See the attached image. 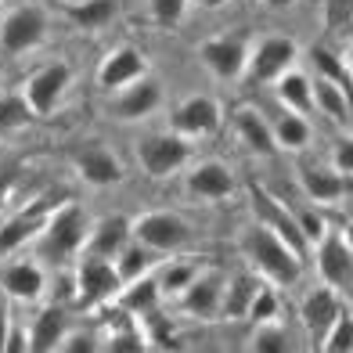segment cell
I'll list each match as a JSON object with an SVG mask.
<instances>
[{
  "label": "cell",
  "mask_w": 353,
  "mask_h": 353,
  "mask_svg": "<svg viewBox=\"0 0 353 353\" xmlns=\"http://www.w3.org/2000/svg\"><path fill=\"white\" fill-rule=\"evenodd\" d=\"M238 249L249 260V267L270 285H296L303 274V256L263 223L245 228L242 238H238Z\"/></svg>",
  "instance_id": "obj_1"
},
{
  "label": "cell",
  "mask_w": 353,
  "mask_h": 353,
  "mask_svg": "<svg viewBox=\"0 0 353 353\" xmlns=\"http://www.w3.org/2000/svg\"><path fill=\"white\" fill-rule=\"evenodd\" d=\"M87 234H90V216L83 213V205L65 202L47 213L37 238V252L43 260H69V256H76L87 245Z\"/></svg>",
  "instance_id": "obj_2"
},
{
  "label": "cell",
  "mask_w": 353,
  "mask_h": 353,
  "mask_svg": "<svg viewBox=\"0 0 353 353\" xmlns=\"http://www.w3.org/2000/svg\"><path fill=\"white\" fill-rule=\"evenodd\" d=\"M137 166L155 176V181H163V176H173V173H181L188 163H191V141L181 137L176 130L170 134H148V137H141L137 141Z\"/></svg>",
  "instance_id": "obj_3"
},
{
  "label": "cell",
  "mask_w": 353,
  "mask_h": 353,
  "mask_svg": "<svg viewBox=\"0 0 353 353\" xmlns=\"http://www.w3.org/2000/svg\"><path fill=\"white\" fill-rule=\"evenodd\" d=\"M296 58H299V43L296 40L263 37L256 47H249L242 79H249V83H256V87H270L278 76H285L288 69H296Z\"/></svg>",
  "instance_id": "obj_4"
},
{
  "label": "cell",
  "mask_w": 353,
  "mask_h": 353,
  "mask_svg": "<svg viewBox=\"0 0 353 353\" xmlns=\"http://www.w3.org/2000/svg\"><path fill=\"white\" fill-rule=\"evenodd\" d=\"M43 37H47V14L40 4H19L0 19V51L4 54L37 51Z\"/></svg>",
  "instance_id": "obj_5"
},
{
  "label": "cell",
  "mask_w": 353,
  "mask_h": 353,
  "mask_svg": "<svg viewBox=\"0 0 353 353\" xmlns=\"http://www.w3.org/2000/svg\"><path fill=\"white\" fill-rule=\"evenodd\" d=\"M134 238L144 242L155 252H176L191 242V223L181 213H170V210H152V213H141L137 220H130Z\"/></svg>",
  "instance_id": "obj_6"
},
{
  "label": "cell",
  "mask_w": 353,
  "mask_h": 353,
  "mask_svg": "<svg viewBox=\"0 0 353 353\" xmlns=\"http://www.w3.org/2000/svg\"><path fill=\"white\" fill-rule=\"evenodd\" d=\"M119 270L112 260L105 256H94L87 252L83 260L76 267V303H83V307H101V303L116 299L119 296Z\"/></svg>",
  "instance_id": "obj_7"
},
{
  "label": "cell",
  "mask_w": 353,
  "mask_h": 353,
  "mask_svg": "<svg viewBox=\"0 0 353 353\" xmlns=\"http://www.w3.org/2000/svg\"><path fill=\"white\" fill-rule=\"evenodd\" d=\"M249 205H252V213H256V223L270 228V231L281 238V242H288L299 256H307V252H310V242H307V234L299 231L296 213H288L274 195H267L263 188H252V191H249Z\"/></svg>",
  "instance_id": "obj_8"
},
{
  "label": "cell",
  "mask_w": 353,
  "mask_h": 353,
  "mask_svg": "<svg viewBox=\"0 0 353 353\" xmlns=\"http://www.w3.org/2000/svg\"><path fill=\"white\" fill-rule=\"evenodd\" d=\"M69 83H72V69L65 65V61H51V65L37 69L33 76L26 79L22 98L29 101L33 116H51V112L58 108V101L65 98Z\"/></svg>",
  "instance_id": "obj_9"
},
{
  "label": "cell",
  "mask_w": 353,
  "mask_h": 353,
  "mask_svg": "<svg viewBox=\"0 0 353 353\" xmlns=\"http://www.w3.org/2000/svg\"><path fill=\"white\" fill-rule=\"evenodd\" d=\"M220 119H223V112L220 105L210 98V94H191V98H184L181 105L173 108V116H170V130H176L181 137H210L220 130Z\"/></svg>",
  "instance_id": "obj_10"
},
{
  "label": "cell",
  "mask_w": 353,
  "mask_h": 353,
  "mask_svg": "<svg viewBox=\"0 0 353 353\" xmlns=\"http://www.w3.org/2000/svg\"><path fill=\"white\" fill-rule=\"evenodd\" d=\"M159 101H163V87H159L152 76H141V79H134V83L112 90L108 112H112L116 119L137 123V119H148L152 112L159 108Z\"/></svg>",
  "instance_id": "obj_11"
},
{
  "label": "cell",
  "mask_w": 353,
  "mask_h": 353,
  "mask_svg": "<svg viewBox=\"0 0 353 353\" xmlns=\"http://www.w3.org/2000/svg\"><path fill=\"white\" fill-rule=\"evenodd\" d=\"M343 314V299H339V288L335 285H317L307 292V299L299 303V321H303V328H307L310 335V343L321 346V339H325V332L332 328V321Z\"/></svg>",
  "instance_id": "obj_12"
},
{
  "label": "cell",
  "mask_w": 353,
  "mask_h": 353,
  "mask_svg": "<svg viewBox=\"0 0 353 353\" xmlns=\"http://www.w3.org/2000/svg\"><path fill=\"white\" fill-rule=\"evenodd\" d=\"M199 58L216 79H242L249 47L242 37H213L199 43Z\"/></svg>",
  "instance_id": "obj_13"
},
{
  "label": "cell",
  "mask_w": 353,
  "mask_h": 353,
  "mask_svg": "<svg viewBox=\"0 0 353 353\" xmlns=\"http://www.w3.org/2000/svg\"><path fill=\"white\" fill-rule=\"evenodd\" d=\"M184 191L195 199H205V202H220L234 191V173H231L228 163H220V159H202V163H195L188 170Z\"/></svg>",
  "instance_id": "obj_14"
},
{
  "label": "cell",
  "mask_w": 353,
  "mask_h": 353,
  "mask_svg": "<svg viewBox=\"0 0 353 353\" xmlns=\"http://www.w3.org/2000/svg\"><path fill=\"white\" fill-rule=\"evenodd\" d=\"M148 76V58H144L134 43H119L105 54V61L98 65V83L105 90H119L134 79Z\"/></svg>",
  "instance_id": "obj_15"
},
{
  "label": "cell",
  "mask_w": 353,
  "mask_h": 353,
  "mask_svg": "<svg viewBox=\"0 0 353 353\" xmlns=\"http://www.w3.org/2000/svg\"><path fill=\"white\" fill-rule=\"evenodd\" d=\"M223 274L220 270H199L191 285L184 288L181 296V310L191 317H216L220 314V303H223Z\"/></svg>",
  "instance_id": "obj_16"
},
{
  "label": "cell",
  "mask_w": 353,
  "mask_h": 353,
  "mask_svg": "<svg viewBox=\"0 0 353 353\" xmlns=\"http://www.w3.org/2000/svg\"><path fill=\"white\" fill-rule=\"evenodd\" d=\"M317 249V270H321V281H328L335 288H343L353 274V252L346 245V238L339 231H325V238L314 245Z\"/></svg>",
  "instance_id": "obj_17"
},
{
  "label": "cell",
  "mask_w": 353,
  "mask_h": 353,
  "mask_svg": "<svg viewBox=\"0 0 353 353\" xmlns=\"http://www.w3.org/2000/svg\"><path fill=\"white\" fill-rule=\"evenodd\" d=\"M43 288H47V278L37 260H19L4 267V274H0V292L19 303H37L43 296Z\"/></svg>",
  "instance_id": "obj_18"
},
{
  "label": "cell",
  "mask_w": 353,
  "mask_h": 353,
  "mask_svg": "<svg viewBox=\"0 0 353 353\" xmlns=\"http://www.w3.org/2000/svg\"><path fill=\"white\" fill-rule=\"evenodd\" d=\"M314 108L335 126H343V130L353 126V90H346L343 83H335L328 76L314 79Z\"/></svg>",
  "instance_id": "obj_19"
},
{
  "label": "cell",
  "mask_w": 353,
  "mask_h": 353,
  "mask_svg": "<svg viewBox=\"0 0 353 353\" xmlns=\"http://www.w3.org/2000/svg\"><path fill=\"white\" fill-rule=\"evenodd\" d=\"M299 188L307 191V199H314L317 205H332V202H339L346 199V173L339 170H328V166H299Z\"/></svg>",
  "instance_id": "obj_20"
},
{
  "label": "cell",
  "mask_w": 353,
  "mask_h": 353,
  "mask_svg": "<svg viewBox=\"0 0 353 353\" xmlns=\"http://www.w3.org/2000/svg\"><path fill=\"white\" fill-rule=\"evenodd\" d=\"M134 238V228L126 216H101L98 223H90L87 234V252L105 256V260H116V252Z\"/></svg>",
  "instance_id": "obj_21"
},
{
  "label": "cell",
  "mask_w": 353,
  "mask_h": 353,
  "mask_svg": "<svg viewBox=\"0 0 353 353\" xmlns=\"http://www.w3.org/2000/svg\"><path fill=\"white\" fill-rule=\"evenodd\" d=\"M76 170L94 188H112V184L123 181V166L108 148H83L76 155Z\"/></svg>",
  "instance_id": "obj_22"
},
{
  "label": "cell",
  "mask_w": 353,
  "mask_h": 353,
  "mask_svg": "<svg viewBox=\"0 0 353 353\" xmlns=\"http://www.w3.org/2000/svg\"><path fill=\"white\" fill-rule=\"evenodd\" d=\"M234 130L242 137V144L256 155H274L278 152V141H274V130H270V123L263 119V112L256 108H238L234 112Z\"/></svg>",
  "instance_id": "obj_23"
},
{
  "label": "cell",
  "mask_w": 353,
  "mask_h": 353,
  "mask_svg": "<svg viewBox=\"0 0 353 353\" xmlns=\"http://www.w3.org/2000/svg\"><path fill=\"white\" fill-rule=\"evenodd\" d=\"M270 87H274L281 108H288V112H303V116H307V112H314V76L299 72V69H288V72L278 76Z\"/></svg>",
  "instance_id": "obj_24"
},
{
  "label": "cell",
  "mask_w": 353,
  "mask_h": 353,
  "mask_svg": "<svg viewBox=\"0 0 353 353\" xmlns=\"http://www.w3.org/2000/svg\"><path fill=\"white\" fill-rule=\"evenodd\" d=\"M116 299H119V307H123L126 314H134V317H141V314H152V310L159 307V299H163V288H159L155 270H152V274H144V278L123 281Z\"/></svg>",
  "instance_id": "obj_25"
},
{
  "label": "cell",
  "mask_w": 353,
  "mask_h": 353,
  "mask_svg": "<svg viewBox=\"0 0 353 353\" xmlns=\"http://www.w3.org/2000/svg\"><path fill=\"white\" fill-rule=\"evenodd\" d=\"M69 332V314H65V303H54V307H43L29 328V346L33 350H58L61 335Z\"/></svg>",
  "instance_id": "obj_26"
},
{
  "label": "cell",
  "mask_w": 353,
  "mask_h": 353,
  "mask_svg": "<svg viewBox=\"0 0 353 353\" xmlns=\"http://www.w3.org/2000/svg\"><path fill=\"white\" fill-rule=\"evenodd\" d=\"M112 263H116V270H119V281H134V278H144V274H152V270H159L163 252H155L144 242H137V238H130V242L116 252Z\"/></svg>",
  "instance_id": "obj_27"
},
{
  "label": "cell",
  "mask_w": 353,
  "mask_h": 353,
  "mask_svg": "<svg viewBox=\"0 0 353 353\" xmlns=\"http://www.w3.org/2000/svg\"><path fill=\"white\" fill-rule=\"evenodd\" d=\"M270 130H274V141L278 148L285 152H303L310 144V119L303 116V112H281V116L270 123Z\"/></svg>",
  "instance_id": "obj_28"
},
{
  "label": "cell",
  "mask_w": 353,
  "mask_h": 353,
  "mask_svg": "<svg viewBox=\"0 0 353 353\" xmlns=\"http://www.w3.org/2000/svg\"><path fill=\"white\" fill-rule=\"evenodd\" d=\"M263 278L260 274H238L234 281L223 285V303H220V314L223 317H245L249 314V303L252 296L260 292Z\"/></svg>",
  "instance_id": "obj_29"
},
{
  "label": "cell",
  "mask_w": 353,
  "mask_h": 353,
  "mask_svg": "<svg viewBox=\"0 0 353 353\" xmlns=\"http://www.w3.org/2000/svg\"><path fill=\"white\" fill-rule=\"evenodd\" d=\"M119 14V0H76L69 4V19L79 29H105Z\"/></svg>",
  "instance_id": "obj_30"
},
{
  "label": "cell",
  "mask_w": 353,
  "mask_h": 353,
  "mask_svg": "<svg viewBox=\"0 0 353 353\" xmlns=\"http://www.w3.org/2000/svg\"><path fill=\"white\" fill-rule=\"evenodd\" d=\"M292 339L278 321H256V328L249 335V350L252 353H288Z\"/></svg>",
  "instance_id": "obj_31"
},
{
  "label": "cell",
  "mask_w": 353,
  "mask_h": 353,
  "mask_svg": "<svg viewBox=\"0 0 353 353\" xmlns=\"http://www.w3.org/2000/svg\"><path fill=\"white\" fill-rule=\"evenodd\" d=\"M199 274L195 263H184V260H173V263H159V288H163V296H181L184 288L191 285V278Z\"/></svg>",
  "instance_id": "obj_32"
},
{
  "label": "cell",
  "mask_w": 353,
  "mask_h": 353,
  "mask_svg": "<svg viewBox=\"0 0 353 353\" xmlns=\"http://www.w3.org/2000/svg\"><path fill=\"white\" fill-rule=\"evenodd\" d=\"M317 350L325 353H350L353 350V310L343 307V314L332 321V328L325 332V339H321Z\"/></svg>",
  "instance_id": "obj_33"
},
{
  "label": "cell",
  "mask_w": 353,
  "mask_h": 353,
  "mask_svg": "<svg viewBox=\"0 0 353 353\" xmlns=\"http://www.w3.org/2000/svg\"><path fill=\"white\" fill-rule=\"evenodd\" d=\"M43 220H47V216H40V213H26V216H14V220H8V223H0V249L22 245L29 234L43 228Z\"/></svg>",
  "instance_id": "obj_34"
},
{
  "label": "cell",
  "mask_w": 353,
  "mask_h": 353,
  "mask_svg": "<svg viewBox=\"0 0 353 353\" xmlns=\"http://www.w3.org/2000/svg\"><path fill=\"white\" fill-rule=\"evenodd\" d=\"M33 119V108L22 94H0V134H11Z\"/></svg>",
  "instance_id": "obj_35"
},
{
  "label": "cell",
  "mask_w": 353,
  "mask_h": 353,
  "mask_svg": "<svg viewBox=\"0 0 353 353\" xmlns=\"http://www.w3.org/2000/svg\"><path fill=\"white\" fill-rule=\"evenodd\" d=\"M148 11H152L155 26L173 29L176 22L184 19V11H188V0H148Z\"/></svg>",
  "instance_id": "obj_36"
},
{
  "label": "cell",
  "mask_w": 353,
  "mask_h": 353,
  "mask_svg": "<svg viewBox=\"0 0 353 353\" xmlns=\"http://www.w3.org/2000/svg\"><path fill=\"white\" fill-rule=\"evenodd\" d=\"M245 317H252V321H278V292H274V288L260 285V292L252 296Z\"/></svg>",
  "instance_id": "obj_37"
},
{
  "label": "cell",
  "mask_w": 353,
  "mask_h": 353,
  "mask_svg": "<svg viewBox=\"0 0 353 353\" xmlns=\"http://www.w3.org/2000/svg\"><path fill=\"white\" fill-rule=\"evenodd\" d=\"M58 350H61V353H90V350H98V335H94V332H76V328H69L65 335H61Z\"/></svg>",
  "instance_id": "obj_38"
},
{
  "label": "cell",
  "mask_w": 353,
  "mask_h": 353,
  "mask_svg": "<svg viewBox=\"0 0 353 353\" xmlns=\"http://www.w3.org/2000/svg\"><path fill=\"white\" fill-rule=\"evenodd\" d=\"M296 220H299V231L307 234V242H310V249L321 242V238H325V231H328V223L321 220L314 210H303V213H296Z\"/></svg>",
  "instance_id": "obj_39"
},
{
  "label": "cell",
  "mask_w": 353,
  "mask_h": 353,
  "mask_svg": "<svg viewBox=\"0 0 353 353\" xmlns=\"http://www.w3.org/2000/svg\"><path fill=\"white\" fill-rule=\"evenodd\" d=\"M353 19V0H325V22L335 26H346Z\"/></svg>",
  "instance_id": "obj_40"
},
{
  "label": "cell",
  "mask_w": 353,
  "mask_h": 353,
  "mask_svg": "<svg viewBox=\"0 0 353 353\" xmlns=\"http://www.w3.org/2000/svg\"><path fill=\"white\" fill-rule=\"evenodd\" d=\"M332 166L339 170V173H353V137H343L339 144L332 148Z\"/></svg>",
  "instance_id": "obj_41"
},
{
  "label": "cell",
  "mask_w": 353,
  "mask_h": 353,
  "mask_svg": "<svg viewBox=\"0 0 353 353\" xmlns=\"http://www.w3.org/2000/svg\"><path fill=\"white\" fill-rule=\"evenodd\" d=\"M4 350H8V353H22V350H33V346H29V332H22V328H11V332L4 335Z\"/></svg>",
  "instance_id": "obj_42"
},
{
  "label": "cell",
  "mask_w": 353,
  "mask_h": 353,
  "mask_svg": "<svg viewBox=\"0 0 353 353\" xmlns=\"http://www.w3.org/2000/svg\"><path fill=\"white\" fill-rule=\"evenodd\" d=\"M11 184H14V170H11V166H0V202L8 199Z\"/></svg>",
  "instance_id": "obj_43"
},
{
  "label": "cell",
  "mask_w": 353,
  "mask_h": 353,
  "mask_svg": "<svg viewBox=\"0 0 353 353\" xmlns=\"http://www.w3.org/2000/svg\"><path fill=\"white\" fill-rule=\"evenodd\" d=\"M4 335H8V303L0 296V350H4Z\"/></svg>",
  "instance_id": "obj_44"
},
{
  "label": "cell",
  "mask_w": 353,
  "mask_h": 353,
  "mask_svg": "<svg viewBox=\"0 0 353 353\" xmlns=\"http://www.w3.org/2000/svg\"><path fill=\"white\" fill-rule=\"evenodd\" d=\"M188 4H199V8H223L228 0H188Z\"/></svg>",
  "instance_id": "obj_45"
},
{
  "label": "cell",
  "mask_w": 353,
  "mask_h": 353,
  "mask_svg": "<svg viewBox=\"0 0 353 353\" xmlns=\"http://www.w3.org/2000/svg\"><path fill=\"white\" fill-rule=\"evenodd\" d=\"M343 238H346V245H350V252H353V220L346 223V231H343Z\"/></svg>",
  "instance_id": "obj_46"
},
{
  "label": "cell",
  "mask_w": 353,
  "mask_h": 353,
  "mask_svg": "<svg viewBox=\"0 0 353 353\" xmlns=\"http://www.w3.org/2000/svg\"><path fill=\"white\" fill-rule=\"evenodd\" d=\"M346 69H350V79H353V40H350V54H346Z\"/></svg>",
  "instance_id": "obj_47"
}]
</instances>
